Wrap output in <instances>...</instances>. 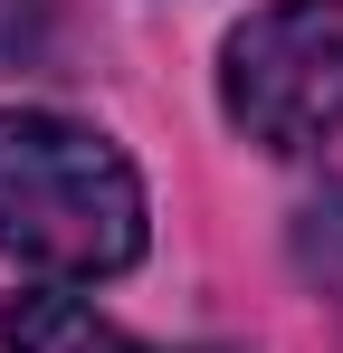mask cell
Wrapping results in <instances>:
<instances>
[{
    "label": "cell",
    "instance_id": "1",
    "mask_svg": "<svg viewBox=\"0 0 343 353\" xmlns=\"http://www.w3.org/2000/svg\"><path fill=\"white\" fill-rule=\"evenodd\" d=\"M0 248L57 287H96L143 258V181L96 124L0 105Z\"/></svg>",
    "mask_w": 343,
    "mask_h": 353
},
{
    "label": "cell",
    "instance_id": "2",
    "mask_svg": "<svg viewBox=\"0 0 343 353\" xmlns=\"http://www.w3.org/2000/svg\"><path fill=\"white\" fill-rule=\"evenodd\" d=\"M220 105L267 153H315L343 134V0H267L220 48Z\"/></svg>",
    "mask_w": 343,
    "mask_h": 353
},
{
    "label": "cell",
    "instance_id": "5",
    "mask_svg": "<svg viewBox=\"0 0 343 353\" xmlns=\"http://www.w3.org/2000/svg\"><path fill=\"white\" fill-rule=\"evenodd\" d=\"M48 39H57L48 0H0V77L10 67H48Z\"/></svg>",
    "mask_w": 343,
    "mask_h": 353
},
{
    "label": "cell",
    "instance_id": "3",
    "mask_svg": "<svg viewBox=\"0 0 343 353\" xmlns=\"http://www.w3.org/2000/svg\"><path fill=\"white\" fill-rule=\"evenodd\" d=\"M0 344L10 353H124L105 334V315L67 287H39V296H10L0 305Z\"/></svg>",
    "mask_w": 343,
    "mask_h": 353
},
{
    "label": "cell",
    "instance_id": "4",
    "mask_svg": "<svg viewBox=\"0 0 343 353\" xmlns=\"http://www.w3.org/2000/svg\"><path fill=\"white\" fill-rule=\"evenodd\" d=\"M295 268H305L315 296H334V315H343V181H324L295 210Z\"/></svg>",
    "mask_w": 343,
    "mask_h": 353
}]
</instances>
